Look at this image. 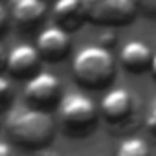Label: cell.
Here are the masks:
<instances>
[{
	"mask_svg": "<svg viewBox=\"0 0 156 156\" xmlns=\"http://www.w3.org/2000/svg\"><path fill=\"white\" fill-rule=\"evenodd\" d=\"M9 140L28 151L46 149L55 134V123L46 110L41 108H13L6 118Z\"/></svg>",
	"mask_w": 156,
	"mask_h": 156,
	"instance_id": "1",
	"label": "cell"
},
{
	"mask_svg": "<svg viewBox=\"0 0 156 156\" xmlns=\"http://www.w3.org/2000/svg\"><path fill=\"white\" fill-rule=\"evenodd\" d=\"M72 72L75 81L81 87L98 90L112 83L116 62L108 48L105 46H85L75 53L72 62Z\"/></svg>",
	"mask_w": 156,
	"mask_h": 156,
	"instance_id": "2",
	"label": "cell"
},
{
	"mask_svg": "<svg viewBox=\"0 0 156 156\" xmlns=\"http://www.w3.org/2000/svg\"><path fill=\"white\" fill-rule=\"evenodd\" d=\"M59 116L64 130L72 136H87L98 121V108L94 101L79 92L68 94L59 103Z\"/></svg>",
	"mask_w": 156,
	"mask_h": 156,
	"instance_id": "3",
	"label": "cell"
},
{
	"mask_svg": "<svg viewBox=\"0 0 156 156\" xmlns=\"http://www.w3.org/2000/svg\"><path fill=\"white\" fill-rule=\"evenodd\" d=\"M87 20L98 26H127L136 17L132 0H81Z\"/></svg>",
	"mask_w": 156,
	"mask_h": 156,
	"instance_id": "4",
	"label": "cell"
},
{
	"mask_svg": "<svg viewBox=\"0 0 156 156\" xmlns=\"http://www.w3.org/2000/svg\"><path fill=\"white\" fill-rule=\"evenodd\" d=\"M61 96V81L50 72H39L26 81L24 98L33 108H50Z\"/></svg>",
	"mask_w": 156,
	"mask_h": 156,
	"instance_id": "5",
	"label": "cell"
},
{
	"mask_svg": "<svg viewBox=\"0 0 156 156\" xmlns=\"http://www.w3.org/2000/svg\"><path fill=\"white\" fill-rule=\"evenodd\" d=\"M41 53L35 46L30 44H19L13 46L6 57V72L17 79H31L39 73L41 68Z\"/></svg>",
	"mask_w": 156,
	"mask_h": 156,
	"instance_id": "6",
	"label": "cell"
},
{
	"mask_svg": "<svg viewBox=\"0 0 156 156\" xmlns=\"http://www.w3.org/2000/svg\"><path fill=\"white\" fill-rule=\"evenodd\" d=\"M35 48L48 62L62 61L70 53V33L61 26H48L39 33Z\"/></svg>",
	"mask_w": 156,
	"mask_h": 156,
	"instance_id": "7",
	"label": "cell"
},
{
	"mask_svg": "<svg viewBox=\"0 0 156 156\" xmlns=\"http://www.w3.org/2000/svg\"><path fill=\"white\" fill-rule=\"evenodd\" d=\"M99 110H101L103 118L108 123H119V121L127 119L132 112V96H130V92L123 87L108 90L101 99Z\"/></svg>",
	"mask_w": 156,
	"mask_h": 156,
	"instance_id": "8",
	"label": "cell"
},
{
	"mask_svg": "<svg viewBox=\"0 0 156 156\" xmlns=\"http://www.w3.org/2000/svg\"><path fill=\"white\" fill-rule=\"evenodd\" d=\"M9 15L19 28L33 30L46 17V2L44 0H11Z\"/></svg>",
	"mask_w": 156,
	"mask_h": 156,
	"instance_id": "9",
	"label": "cell"
},
{
	"mask_svg": "<svg viewBox=\"0 0 156 156\" xmlns=\"http://www.w3.org/2000/svg\"><path fill=\"white\" fill-rule=\"evenodd\" d=\"M51 15L57 26L66 31H77L87 20L81 0H55Z\"/></svg>",
	"mask_w": 156,
	"mask_h": 156,
	"instance_id": "10",
	"label": "cell"
},
{
	"mask_svg": "<svg viewBox=\"0 0 156 156\" xmlns=\"http://www.w3.org/2000/svg\"><path fill=\"white\" fill-rule=\"evenodd\" d=\"M152 57L154 55L151 53V48L141 41H129L119 51V61L123 68H127L132 73H141L147 68L151 70Z\"/></svg>",
	"mask_w": 156,
	"mask_h": 156,
	"instance_id": "11",
	"label": "cell"
},
{
	"mask_svg": "<svg viewBox=\"0 0 156 156\" xmlns=\"http://www.w3.org/2000/svg\"><path fill=\"white\" fill-rule=\"evenodd\" d=\"M116 156H151V149L141 138H127L119 143Z\"/></svg>",
	"mask_w": 156,
	"mask_h": 156,
	"instance_id": "12",
	"label": "cell"
},
{
	"mask_svg": "<svg viewBox=\"0 0 156 156\" xmlns=\"http://www.w3.org/2000/svg\"><path fill=\"white\" fill-rule=\"evenodd\" d=\"M13 98H15V92L11 88V81L8 79L6 75H2V77H0V107L6 108L11 103Z\"/></svg>",
	"mask_w": 156,
	"mask_h": 156,
	"instance_id": "13",
	"label": "cell"
},
{
	"mask_svg": "<svg viewBox=\"0 0 156 156\" xmlns=\"http://www.w3.org/2000/svg\"><path fill=\"white\" fill-rule=\"evenodd\" d=\"M136 11L149 19H156V0H132Z\"/></svg>",
	"mask_w": 156,
	"mask_h": 156,
	"instance_id": "14",
	"label": "cell"
},
{
	"mask_svg": "<svg viewBox=\"0 0 156 156\" xmlns=\"http://www.w3.org/2000/svg\"><path fill=\"white\" fill-rule=\"evenodd\" d=\"M145 127L149 129V132L152 136H156V98L149 105V110H147V116H145Z\"/></svg>",
	"mask_w": 156,
	"mask_h": 156,
	"instance_id": "15",
	"label": "cell"
},
{
	"mask_svg": "<svg viewBox=\"0 0 156 156\" xmlns=\"http://www.w3.org/2000/svg\"><path fill=\"white\" fill-rule=\"evenodd\" d=\"M8 17H11V15L6 13L4 6H0V31H2V33L8 31Z\"/></svg>",
	"mask_w": 156,
	"mask_h": 156,
	"instance_id": "16",
	"label": "cell"
},
{
	"mask_svg": "<svg viewBox=\"0 0 156 156\" xmlns=\"http://www.w3.org/2000/svg\"><path fill=\"white\" fill-rule=\"evenodd\" d=\"M0 156H15V151H13L11 143L0 141Z\"/></svg>",
	"mask_w": 156,
	"mask_h": 156,
	"instance_id": "17",
	"label": "cell"
},
{
	"mask_svg": "<svg viewBox=\"0 0 156 156\" xmlns=\"http://www.w3.org/2000/svg\"><path fill=\"white\" fill-rule=\"evenodd\" d=\"M37 156H61V154H59L57 151H53V149H50V147H46V149H41Z\"/></svg>",
	"mask_w": 156,
	"mask_h": 156,
	"instance_id": "18",
	"label": "cell"
},
{
	"mask_svg": "<svg viewBox=\"0 0 156 156\" xmlns=\"http://www.w3.org/2000/svg\"><path fill=\"white\" fill-rule=\"evenodd\" d=\"M151 73H152V77L156 79V53H154V57H152V64H151Z\"/></svg>",
	"mask_w": 156,
	"mask_h": 156,
	"instance_id": "19",
	"label": "cell"
}]
</instances>
